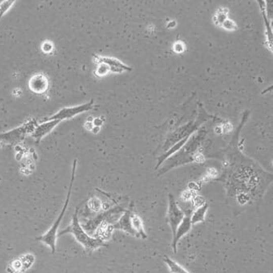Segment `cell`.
Listing matches in <instances>:
<instances>
[{"instance_id": "8992f818", "label": "cell", "mask_w": 273, "mask_h": 273, "mask_svg": "<svg viewBox=\"0 0 273 273\" xmlns=\"http://www.w3.org/2000/svg\"><path fill=\"white\" fill-rule=\"evenodd\" d=\"M133 211H134V205H133V203H132L131 205L130 206V208L125 211L124 213L122 214V216L119 218V220L116 221V223L112 225H109V229L111 230H123L124 232L130 235L132 237L139 238L138 235L134 230L133 225H132L131 215Z\"/></svg>"}, {"instance_id": "30bf717a", "label": "cell", "mask_w": 273, "mask_h": 273, "mask_svg": "<svg viewBox=\"0 0 273 273\" xmlns=\"http://www.w3.org/2000/svg\"><path fill=\"white\" fill-rule=\"evenodd\" d=\"M190 213H188L187 215H185L184 218L182 219L180 224L178 225L177 228L176 232H175V237H173L172 241V248L173 251L175 253L177 252V245L182 237L186 236L192 227L191 219H190Z\"/></svg>"}, {"instance_id": "ba28073f", "label": "cell", "mask_w": 273, "mask_h": 273, "mask_svg": "<svg viewBox=\"0 0 273 273\" xmlns=\"http://www.w3.org/2000/svg\"><path fill=\"white\" fill-rule=\"evenodd\" d=\"M94 60L97 64L102 63L109 67L110 72L121 73L125 71H130L131 68L129 66L123 64L122 61L113 57H106V56H94Z\"/></svg>"}, {"instance_id": "7a4b0ae2", "label": "cell", "mask_w": 273, "mask_h": 273, "mask_svg": "<svg viewBox=\"0 0 273 273\" xmlns=\"http://www.w3.org/2000/svg\"><path fill=\"white\" fill-rule=\"evenodd\" d=\"M76 163L77 160L75 159L72 164V175H71V180H70L69 186H68V193L66 196L65 202H64V206H63L62 210L58 215L57 219L55 220L53 226L47 230L45 234L42 235L41 237H36L35 241H41L46 244L47 246H49L51 249L52 254H55L56 250V241H57V234H58V228L60 226L63 218H64V214L66 213L67 208H68V204H69L70 198L72 194V186H73L74 181H75V175H76Z\"/></svg>"}, {"instance_id": "6da1fadb", "label": "cell", "mask_w": 273, "mask_h": 273, "mask_svg": "<svg viewBox=\"0 0 273 273\" xmlns=\"http://www.w3.org/2000/svg\"><path fill=\"white\" fill-rule=\"evenodd\" d=\"M80 208L77 207L72 215V222L66 228L60 230L57 234V237H62L65 234L73 236L76 241L82 244L85 250L87 252H93L98 248L106 247V242L100 237H91L86 232L82 227L79 218Z\"/></svg>"}, {"instance_id": "277c9868", "label": "cell", "mask_w": 273, "mask_h": 273, "mask_svg": "<svg viewBox=\"0 0 273 273\" xmlns=\"http://www.w3.org/2000/svg\"><path fill=\"white\" fill-rule=\"evenodd\" d=\"M93 100L89 101V102L83 104V105H77L74 107H65L60 109L58 112H56L55 114L49 116V118H45L42 119L41 122H48V121L60 120L62 122L64 120H68V119H72L76 115L82 113V112H86V111L90 110L93 109Z\"/></svg>"}, {"instance_id": "52a82bcc", "label": "cell", "mask_w": 273, "mask_h": 273, "mask_svg": "<svg viewBox=\"0 0 273 273\" xmlns=\"http://www.w3.org/2000/svg\"><path fill=\"white\" fill-rule=\"evenodd\" d=\"M28 86L32 93L35 94H44L49 90V78L43 72L34 74L30 78Z\"/></svg>"}, {"instance_id": "8fae6325", "label": "cell", "mask_w": 273, "mask_h": 273, "mask_svg": "<svg viewBox=\"0 0 273 273\" xmlns=\"http://www.w3.org/2000/svg\"><path fill=\"white\" fill-rule=\"evenodd\" d=\"M208 208H209V205L205 203V204L199 207L192 213L191 216H190L192 226L197 224V223H202V222H204L205 220L206 214L208 212Z\"/></svg>"}, {"instance_id": "4fadbf2b", "label": "cell", "mask_w": 273, "mask_h": 273, "mask_svg": "<svg viewBox=\"0 0 273 273\" xmlns=\"http://www.w3.org/2000/svg\"><path fill=\"white\" fill-rule=\"evenodd\" d=\"M163 261L167 264L169 270L171 273H190L184 267L181 266L179 263H177L175 260L167 256H163Z\"/></svg>"}, {"instance_id": "2e32d148", "label": "cell", "mask_w": 273, "mask_h": 273, "mask_svg": "<svg viewBox=\"0 0 273 273\" xmlns=\"http://www.w3.org/2000/svg\"><path fill=\"white\" fill-rule=\"evenodd\" d=\"M42 50H43L45 53H50L51 52H53V44L51 43L50 41H45V43L42 45Z\"/></svg>"}, {"instance_id": "5bb4252c", "label": "cell", "mask_w": 273, "mask_h": 273, "mask_svg": "<svg viewBox=\"0 0 273 273\" xmlns=\"http://www.w3.org/2000/svg\"><path fill=\"white\" fill-rule=\"evenodd\" d=\"M187 140L188 138H183V139L180 140L179 142H177V143H175V145H173L171 149H169L168 151L165 153V154H163V156H161L160 159H159V163H158L156 169L159 168V167H160V165H161L167 158L171 156V155H172L173 153H175V152L178 151V150L185 145V143L187 142Z\"/></svg>"}, {"instance_id": "ac0fdd59", "label": "cell", "mask_w": 273, "mask_h": 273, "mask_svg": "<svg viewBox=\"0 0 273 273\" xmlns=\"http://www.w3.org/2000/svg\"><path fill=\"white\" fill-rule=\"evenodd\" d=\"M0 181H1V178H0Z\"/></svg>"}, {"instance_id": "9a60e30c", "label": "cell", "mask_w": 273, "mask_h": 273, "mask_svg": "<svg viewBox=\"0 0 273 273\" xmlns=\"http://www.w3.org/2000/svg\"><path fill=\"white\" fill-rule=\"evenodd\" d=\"M16 1L14 0H4L3 2L0 3V20L2 19L3 16L10 10L11 8L13 6L14 4Z\"/></svg>"}, {"instance_id": "7c38bea8", "label": "cell", "mask_w": 273, "mask_h": 273, "mask_svg": "<svg viewBox=\"0 0 273 273\" xmlns=\"http://www.w3.org/2000/svg\"><path fill=\"white\" fill-rule=\"evenodd\" d=\"M131 221L133 227H134V230L137 232V234L138 235V237L143 239V240L147 238V235H146L145 230H144L143 223H142V219L134 211L132 212Z\"/></svg>"}, {"instance_id": "5b68a950", "label": "cell", "mask_w": 273, "mask_h": 273, "mask_svg": "<svg viewBox=\"0 0 273 273\" xmlns=\"http://www.w3.org/2000/svg\"><path fill=\"white\" fill-rule=\"evenodd\" d=\"M186 213L182 211L175 200V196L170 194L168 196V211H167V221L172 231V237H175L178 225L180 224Z\"/></svg>"}, {"instance_id": "e0dca14e", "label": "cell", "mask_w": 273, "mask_h": 273, "mask_svg": "<svg viewBox=\"0 0 273 273\" xmlns=\"http://www.w3.org/2000/svg\"><path fill=\"white\" fill-rule=\"evenodd\" d=\"M223 26H224L227 29H232L233 27L232 26H234V27H236V25H235V23H233L232 21H230V20H227V21L223 22Z\"/></svg>"}, {"instance_id": "9c48e42d", "label": "cell", "mask_w": 273, "mask_h": 273, "mask_svg": "<svg viewBox=\"0 0 273 273\" xmlns=\"http://www.w3.org/2000/svg\"><path fill=\"white\" fill-rule=\"evenodd\" d=\"M60 122H61V121L60 120L48 121V122H41V124L37 125L32 134H31V137L38 143V142H41L42 138H45V136L50 134L52 130L56 128V126L60 124Z\"/></svg>"}, {"instance_id": "3957f363", "label": "cell", "mask_w": 273, "mask_h": 273, "mask_svg": "<svg viewBox=\"0 0 273 273\" xmlns=\"http://www.w3.org/2000/svg\"><path fill=\"white\" fill-rule=\"evenodd\" d=\"M37 125L38 123L35 119H30L17 128L0 134V142L8 144L21 142L27 135L32 134Z\"/></svg>"}]
</instances>
